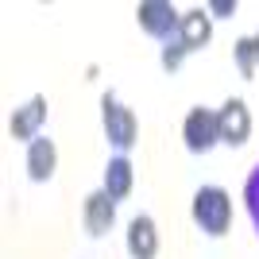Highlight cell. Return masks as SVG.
I'll list each match as a JSON object with an SVG mask.
<instances>
[{"label":"cell","instance_id":"obj_7","mask_svg":"<svg viewBox=\"0 0 259 259\" xmlns=\"http://www.w3.org/2000/svg\"><path fill=\"white\" fill-rule=\"evenodd\" d=\"M178 43L186 54H197L213 43V16H209L201 4L190 12H182V27H178Z\"/></svg>","mask_w":259,"mask_h":259},{"label":"cell","instance_id":"obj_5","mask_svg":"<svg viewBox=\"0 0 259 259\" xmlns=\"http://www.w3.org/2000/svg\"><path fill=\"white\" fill-rule=\"evenodd\" d=\"M217 132L225 147H244L251 140V108L244 97H228L217 108Z\"/></svg>","mask_w":259,"mask_h":259},{"label":"cell","instance_id":"obj_14","mask_svg":"<svg viewBox=\"0 0 259 259\" xmlns=\"http://www.w3.org/2000/svg\"><path fill=\"white\" fill-rule=\"evenodd\" d=\"M209 16H232L236 12V0H213V4H205Z\"/></svg>","mask_w":259,"mask_h":259},{"label":"cell","instance_id":"obj_1","mask_svg":"<svg viewBox=\"0 0 259 259\" xmlns=\"http://www.w3.org/2000/svg\"><path fill=\"white\" fill-rule=\"evenodd\" d=\"M190 217L209 240H221L232 228V197L221 186H201L190 197Z\"/></svg>","mask_w":259,"mask_h":259},{"label":"cell","instance_id":"obj_11","mask_svg":"<svg viewBox=\"0 0 259 259\" xmlns=\"http://www.w3.org/2000/svg\"><path fill=\"white\" fill-rule=\"evenodd\" d=\"M101 190H105L116 205L132 197V190H136V166H132L128 155H112V159L105 162V182H101Z\"/></svg>","mask_w":259,"mask_h":259},{"label":"cell","instance_id":"obj_8","mask_svg":"<svg viewBox=\"0 0 259 259\" xmlns=\"http://www.w3.org/2000/svg\"><path fill=\"white\" fill-rule=\"evenodd\" d=\"M81 225H85V232L93 240L105 236L108 228L116 225V201H112L105 190H93V194L81 201Z\"/></svg>","mask_w":259,"mask_h":259},{"label":"cell","instance_id":"obj_3","mask_svg":"<svg viewBox=\"0 0 259 259\" xmlns=\"http://www.w3.org/2000/svg\"><path fill=\"white\" fill-rule=\"evenodd\" d=\"M136 23H140L143 35H151L159 43H170L182 27V12L170 0H143V4H136Z\"/></svg>","mask_w":259,"mask_h":259},{"label":"cell","instance_id":"obj_12","mask_svg":"<svg viewBox=\"0 0 259 259\" xmlns=\"http://www.w3.org/2000/svg\"><path fill=\"white\" fill-rule=\"evenodd\" d=\"M232 62H236L240 77L244 81H251L259 70V31L255 35H240L236 43H232Z\"/></svg>","mask_w":259,"mask_h":259},{"label":"cell","instance_id":"obj_13","mask_svg":"<svg viewBox=\"0 0 259 259\" xmlns=\"http://www.w3.org/2000/svg\"><path fill=\"white\" fill-rule=\"evenodd\" d=\"M240 201H244V213H248L251 228H255V236H259V162H255V166L248 170V178H244Z\"/></svg>","mask_w":259,"mask_h":259},{"label":"cell","instance_id":"obj_2","mask_svg":"<svg viewBox=\"0 0 259 259\" xmlns=\"http://www.w3.org/2000/svg\"><path fill=\"white\" fill-rule=\"evenodd\" d=\"M101 128H105V140L116 147V155H128L132 147H136V140H140V120H136V112H132L112 89L101 93Z\"/></svg>","mask_w":259,"mask_h":259},{"label":"cell","instance_id":"obj_6","mask_svg":"<svg viewBox=\"0 0 259 259\" xmlns=\"http://www.w3.org/2000/svg\"><path fill=\"white\" fill-rule=\"evenodd\" d=\"M47 112H51V105H47V97L39 93V97H31L27 105H20L16 112H12L8 120V136L16 143H31L43 136V124H47Z\"/></svg>","mask_w":259,"mask_h":259},{"label":"cell","instance_id":"obj_9","mask_svg":"<svg viewBox=\"0 0 259 259\" xmlns=\"http://www.w3.org/2000/svg\"><path fill=\"white\" fill-rule=\"evenodd\" d=\"M128 255L132 259H155L159 255V225H155V217L147 213H136L128 221Z\"/></svg>","mask_w":259,"mask_h":259},{"label":"cell","instance_id":"obj_10","mask_svg":"<svg viewBox=\"0 0 259 259\" xmlns=\"http://www.w3.org/2000/svg\"><path fill=\"white\" fill-rule=\"evenodd\" d=\"M23 166H27V178H31V182H51L54 170H58V147H54L51 136H39V140L27 143Z\"/></svg>","mask_w":259,"mask_h":259},{"label":"cell","instance_id":"obj_4","mask_svg":"<svg viewBox=\"0 0 259 259\" xmlns=\"http://www.w3.org/2000/svg\"><path fill=\"white\" fill-rule=\"evenodd\" d=\"M182 143L190 155H209L221 143V132H217V108L194 105L182 116Z\"/></svg>","mask_w":259,"mask_h":259}]
</instances>
